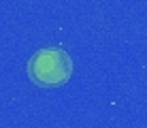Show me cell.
Returning <instances> with one entry per match:
<instances>
[{
    "label": "cell",
    "mask_w": 147,
    "mask_h": 128,
    "mask_svg": "<svg viewBox=\"0 0 147 128\" xmlns=\"http://www.w3.org/2000/svg\"><path fill=\"white\" fill-rule=\"evenodd\" d=\"M73 75V60L62 47H43L28 60V77L40 88H58Z\"/></svg>",
    "instance_id": "1"
}]
</instances>
